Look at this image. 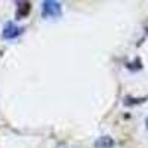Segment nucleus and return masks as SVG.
<instances>
[{
    "label": "nucleus",
    "instance_id": "obj_1",
    "mask_svg": "<svg viewBox=\"0 0 148 148\" xmlns=\"http://www.w3.org/2000/svg\"><path fill=\"white\" fill-rule=\"evenodd\" d=\"M62 14V5L55 0H45L42 3V15L45 18H53Z\"/></svg>",
    "mask_w": 148,
    "mask_h": 148
},
{
    "label": "nucleus",
    "instance_id": "obj_2",
    "mask_svg": "<svg viewBox=\"0 0 148 148\" xmlns=\"http://www.w3.org/2000/svg\"><path fill=\"white\" fill-rule=\"evenodd\" d=\"M22 31H24V28L18 27L16 24L9 21V22L5 24V27L2 30V36H3V39H6V40H14V39H16L18 36H21Z\"/></svg>",
    "mask_w": 148,
    "mask_h": 148
},
{
    "label": "nucleus",
    "instance_id": "obj_3",
    "mask_svg": "<svg viewBox=\"0 0 148 148\" xmlns=\"http://www.w3.org/2000/svg\"><path fill=\"white\" fill-rule=\"evenodd\" d=\"M30 10H31V3H30V2H22V3H19V6H18V9H16V14H15V18H16V19H24L25 16H28Z\"/></svg>",
    "mask_w": 148,
    "mask_h": 148
},
{
    "label": "nucleus",
    "instance_id": "obj_4",
    "mask_svg": "<svg viewBox=\"0 0 148 148\" xmlns=\"http://www.w3.org/2000/svg\"><path fill=\"white\" fill-rule=\"evenodd\" d=\"M95 145L99 147V148H108V147H113L114 145V141L111 139V138H108V136H101L99 139L95 142Z\"/></svg>",
    "mask_w": 148,
    "mask_h": 148
}]
</instances>
